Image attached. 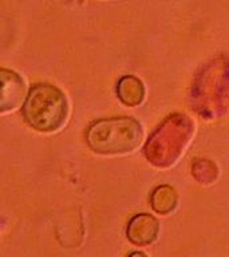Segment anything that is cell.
I'll list each match as a JSON object with an SVG mask.
<instances>
[{"label":"cell","mask_w":229,"mask_h":257,"mask_svg":"<svg viewBox=\"0 0 229 257\" xmlns=\"http://www.w3.org/2000/svg\"><path fill=\"white\" fill-rule=\"evenodd\" d=\"M192 104L208 119L222 115L229 107V62L218 56L197 76L192 90Z\"/></svg>","instance_id":"cell-1"},{"label":"cell","mask_w":229,"mask_h":257,"mask_svg":"<svg viewBox=\"0 0 229 257\" xmlns=\"http://www.w3.org/2000/svg\"><path fill=\"white\" fill-rule=\"evenodd\" d=\"M160 233V224L156 217L142 213L137 214L129 222L128 237L133 244L146 246L157 240Z\"/></svg>","instance_id":"cell-5"},{"label":"cell","mask_w":229,"mask_h":257,"mask_svg":"<svg viewBox=\"0 0 229 257\" xmlns=\"http://www.w3.org/2000/svg\"><path fill=\"white\" fill-rule=\"evenodd\" d=\"M129 257H146V254L142 252H133Z\"/></svg>","instance_id":"cell-10"},{"label":"cell","mask_w":229,"mask_h":257,"mask_svg":"<svg viewBox=\"0 0 229 257\" xmlns=\"http://www.w3.org/2000/svg\"><path fill=\"white\" fill-rule=\"evenodd\" d=\"M27 123L38 132H55L67 116V102L63 92L51 84H35L23 106Z\"/></svg>","instance_id":"cell-3"},{"label":"cell","mask_w":229,"mask_h":257,"mask_svg":"<svg viewBox=\"0 0 229 257\" xmlns=\"http://www.w3.org/2000/svg\"><path fill=\"white\" fill-rule=\"evenodd\" d=\"M118 96L128 106H138L142 102L145 95V88L142 82L136 76H125L118 83Z\"/></svg>","instance_id":"cell-7"},{"label":"cell","mask_w":229,"mask_h":257,"mask_svg":"<svg viewBox=\"0 0 229 257\" xmlns=\"http://www.w3.org/2000/svg\"><path fill=\"white\" fill-rule=\"evenodd\" d=\"M194 124L185 114H173L160 124L145 145V156L157 168L176 164L193 136Z\"/></svg>","instance_id":"cell-2"},{"label":"cell","mask_w":229,"mask_h":257,"mask_svg":"<svg viewBox=\"0 0 229 257\" xmlns=\"http://www.w3.org/2000/svg\"><path fill=\"white\" fill-rule=\"evenodd\" d=\"M153 209L160 214H168L176 208L177 194L170 186H160L153 192L152 196Z\"/></svg>","instance_id":"cell-8"},{"label":"cell","mask_w":229,"mask_h":257,"mask_svg":"<svg viewBox=\"0 0 229 257\" xmlns=\"http://www.w3.org/2000/svg\"><path fill=\"white\" fill-rule=\"evenodd\" d=\"M193 174L197 181L201 184H210L213 180H216L217 169L216 165L212 164L208 160H198L193 166Z\"/></svg>","instance_id":"cell-9"},{"label":"cell","mask_w":229,"mask_h":257,"mask_svg":"<svg viewBox=\"0 0 229 257\" xmlns=\"http://www.w3.org/2000/svg\"><path fill=\"white\" fill-rule=\"evenodd\" d=\"M2 112L15 110L23 102V79L10 70H2Z\"/></svg>","instance_id":"cell-6"},{"label":"cell","mask_w":229,"mask_h":257,"mask_svg":"<svg viewBox=\"0 0 229 257\" xmlns=\"http://www.w3.org/2000/svg\"><path fill=\"white\" fill-rule=\"evenodd\" d=\"M142 140V127L133 118H110L90 126L87 144L95 153L122 154L132 152Z\"/></svg>","instance_id":"cell-4"}]
</instances>
